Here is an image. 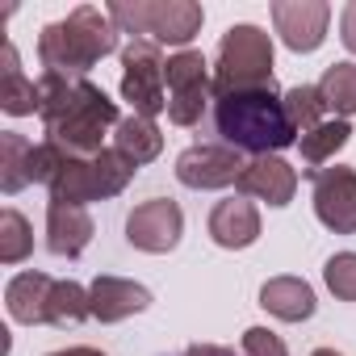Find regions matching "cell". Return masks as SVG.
<instances>
[{"label":"cell","mask_w":356,"mask_h":356,"mask_svg":"<svg viewBox=\"0 0 356 356\" xmlns=\"http://www.w3.org/2000/svg\"><path fill=\"white\" fill-rule=\"evenodd\" d=\"M38 118L47 126V143H55L76 159L101 155L105 130H118L122 122L105 88H97L84 76H59V72H42L38 80Z\"/></svg>","instance_id":"obj_1"},{"label":"cell","mask_w":356,"mask_h":356,"mask_svg":"<svg viewBox=\"0 0 356 356\" xmlns=\"http://www.w3.org/2000/svg\"><path fill=\"white\" fill-rule=\"evenodd\" d=\"M214 126L227 147L252 151L256 155H277L298 143V130L285 113V97L273 88H248V92H227L214 97Z\"/></svg>","instance_id":"obj_2"},{"label":"cell","mask_w":356,"mask_h":356,"mask_svg":"<svg viewBox=\"0 0 356 356\" xmlns=\"http://www.w3.org/2000/svg\"><path fill=\"white\" fill-rule=\"evenodd\" d=\"M118 26L109 13L92 9V5H80L72 9L63 22H51L42 26L38 34V59L47 72H59V76H84L92 72L105 55L118 51Z\"/></svg>","instance_id":"obj_3"},{"label":"cell","mask_w":356,"mask_h":356,"mask_svg":"<svg viewBox=\"0 0 356 356\" xmlns=\"http://www.w3.org/2000/svg\"><path fill=\"white\" fill-rule=\"evenodd\" d=\"M122 34H143L147 42H168L189 51V42L202 34V5L193 0H113L105 9Z\"/></svg>","instance_id":"obj_4"},{"label":"cell","mask_w":356,"mask_h":356,"mask_svg":"<svg viewBox=\"0 0 356 356\" xmlns=\"http://www.w3.org/2000/svg\"><path fill=\"white\" fill-rule=\"evenodd\" d=\"M134 172L138 168L122 151H101V155H88V159L67 155L47 189H51V202H59V206H88V202L118 197L134 181Z\"/></svg>","instance_id":"obj_5"},{"label":"cell","mask_w":356,"mask_h":356,"mask_svg":"<svg viewBox=\"0 0 356 356\" xmlns=\"http://www.w3.org/2000/svg\"><path fill=\"white\" fill-rule=\"evenodd\" d=\"M248 88H273V38L260 26L239 22L218 42L214 97L248 92Z\"/></svg>","instance_id":"obj_6"},{"label":"cell","mask_w":356,"mask_h":356,"mask_svg":"<svg viewBox=\"0 0 356 356\" xmlns=\"http://www.w3.org/2000/svg\"><path fill=\"white\" fill-rule=\"evenodd\" d=\"M163 84H168V122L172 126H197L206 105H210V63L202 51H176L163 63Z\"/></svg>","instance_id":"obj_7"},{"label":"cell","mask_w":356,"mask_h":356,"mask_svg":"<svg viewBox=\"0 0 356 356\" xmlns=\"http://www.w3.org/2000/svg\"><path fill=\"white\" fill-rule=\"evenodd\" d=\"M163 55L155 42L147 38H134L126 51H122V97L130 101V109L138 118H151L155 113H168V92H163Z\"/></svg>","instance_id":"obj_8"},{"label":"cell","mask_w":356,"mask_h":356,"mask_svg":"<svg viewBox=\"0 0 356 356\" xmlns=\"http://www.w3.org/2000/svg\"><path fill=\"white\" fill-rule=\"evenodd\" d=\"M243 176V159L235 147H218V143H193L176 155V181L185 189H227V185H239Z\"/></svg>","instance_id":"obj_9"},{"label":"cell","mask_w":356,"mask_h":356,"mask_svg":"<svg viewBox=\"0 0 356 356\" xmlns=\"http://www.w3.org/2000/svg\"><path fill=\"white\" fill-rule=\"evenodd\" d=\"M185 235V214L172 197H151V202H138L126 218V239L130 248L138 252H151V256H163L181 243Z\"/></svg>","instance_id":"obj_10"},{"label":"cell","mask_w":356,"mask_h":356,"mask_svg":"<svg viewBox=\"0 0 356 356\" xmlns=\"http://www.w3.org/2000/svg\"><path fill=\"white\" fill-rule=\"evenodd\" d=\"M314 181V214L335 235H356V168H318Z\"/></svg>","instance_id":"obj_11"},{"label":"cell","mask_w":356,"mask_h":356,"mask_svg":"<svg viewBox=\"0 0 356 356\" xmlns=\"http://www.w3.org/2000/svg\"><path fill=\"white\" fill-rule=\"evenodd\" d=\"M268 13H273V26L289 51L310 55L327 42V26H331L327 0H273Z\"/></svg>","instance_id":"obj_12"},{"label":"cell","mask_w":356,"mask_h":356,"mask_svg":"<svg viewBox=\"0 0 356 356\" xmlns=\"http://www.w3.org/2000/svg\"><path fill=\"white\" fill-rule=\"evenodd\" d=\"M243 197H256V202H268V206H289L293 193H298V168H289L281 155H256L243 163V176L235 185Z\"/></svg>","instance_id":"obj_13"},{"label":"cell","mask_w":356,"mask_h":356,"mask_svg":"<svg viewBox=\"0 0 356 356\" xmlns=\"http://www.w3.org/2000/svg\"><path fill=\"white\" fill-rule=\"evenodd\" d=\"M88 298H92V318L97 323H122V318L143 314L151 306V289L147 285L126 281V277H109V273H101L88 285Z\"/></svg>","instance_id":"obj_14"},{"label":"cell","mask_w":356,"mask_h":356,"mask_svg":"<svg viewBox=\"0 0 356 356\" xmlns=\"http://www.w3.org/2000/svg\"><path fill=\"white\" fill-rule=\"evenodd\" d=\"M210 239L227 252H243L260 239V210L248 197H227L210 210Z\"/></svg>","instance_id":"obj_15"},{"label":"cell","mask_w":356,"mask_h":356,"mask_svg":"<svg viewBox=\"0 0 356 356\" xmlns=\"http://www.w3.org/2000/svg\"><path fill=\"white\" fill-rule=\"evenodd\" d=\"M92 235H97V222L84 206H59V202L47 206V248L55 256L76 260L92 243Z\"/></svg>","instance_id":"obj_16"},{"label":"cell","mask_w":356,"mask_h":356,"mask_svg":"<svg viewBox=\"0 0 356 356\" xmlns=\"http://www.w3.org/2000/svg\"><path fill=\"white\" fill-rule=\"evenodd\" d=\"M51 289L55 281L47 273H17L9 285H5V306H9V318L13 323H26V327H38L47 323V310H51Z\"/></svg>","instance_id":"obj_17"},{"label":"cell","mask_w":356,"mask_h":356,"mask_svg":"<svg viewBox=\"0 0 356 356\" xmlns=\"http://www.w3.org/2000/svg\"><path fill=\"white\" fill-rule=\"evenodd\" d=\"M260 306L281 323H306L314 314V289L302 277H273L260 285Z\"/></svg>","instance_id":"obj_18"},{"label":"cell","mask_w":356,"mask_h":356,"mask_svg":"<svg viewBox=\"0 0 356 356\" xmlns=\"http://www.w3.org/2000/svg\"><path fill=\"white\" fill-rule=\"evenodd\" d=\"M0 109L13 113V118L38 113V80H26L13 42H5V67H0Z\"/></svg>","instance_id":"obj_19"},{"label":"cell","mask_w":356,"mask_h":356,"mask_svg":"<svg viewBox=\"0 0 356 356\" xmlns=\"http://www.w3.org/2000/svg\"><path fill=\"white\" fill-rule=\"evenodd\" d=\"M34 147L38 143H30L17 130L0 134V189H5L9 197L22 193L26 185H34Z\"/></svg>","instance_id":"obj_20"},{"label":"cell","mask_w":356,"mask_h":356,"mask_svg":"<svg viewBox=\"0 0 356 356\" xmlns=\"http://www.w3.org/2000/svg\"><path fill=\"white\" fill-rule=\"evenodd\" d=\"M113 151H122L134 168H143V163H151V159L163 151V134H159V126H155L151 118L130 113V118H122L118 130H113Z\"/></svg>","instance_id":"obj_21"},{"label":"cell","mask_w":356,"mask_h":356,"mask_svg":"<svg viewBox=\"0 0 356 356\" xmlns=\"http://www.w3.org/2000/svg\"><path fill=\"white\" fill-rule=\"evenodd\" d=\"M348 138H352V126H348L343 118H335V122H323V126H314L310 134H302V138H298V151H302V159L310 163V172H318V163H327L335 151H343Z\"/></svg>","instance_id":"obj_22"},{"label":"cell","mask_w":356,"mask_h":356,"mask_svg":"<svg viewBox=\"0 0 356 356\" xmlns=\"http://www.w3.org/2000/svg\"><path fill=\"white\" fill-rule=\"evenodd\" d=\"M84 318H92V298H88V289L76 285V281H55L47 323H51V327H76V323H84Z\"/></svg>","instance_id":"obj_23"},{"label":"cell","mask_w":356,"mask_h":356,"mask_svg":"<svg viewBox=\"0 0 356 356\" xmlns=\"http://www.w3.org/2000/svg\"><path fill=\"white\" fill-rule=\"evenodd\" d=\"M318 92H323L327 109L348 122L356 113V63H331L318 80Z\"/></svg>","instance_id":"obj_24"},{"label":"cell","mask_w":356,"mask_h":356,"mask_svg":"<svg viewBox=\"0 0 356 356\" xmlns=\"http://www.w3.org/2000/svg\"><path fill=\"white\" fill-rule=\"evenodd\" d=\"M281 97H285V113H289V122H293L298 138H302V134H310L314 126H323L327 101H323L318 84H293V88H289V92H281Z\"/></svg>","instance_id":"obj_25"},{"label":"cell","mask_w":356,"mask_h":356,"mask_svg":"<svg viewBox=\"0 0 356 356\" xmlns=\"http://www.w3.org/2000/svg\"><path fill=\"white\" fill-rule=\"evenodd\" d=\"M34 252V231L26 222V214H17L13 206L0 214V264H22Z\"/></svg>","instance_id":"obj_26"},{"label":"cell","mask_w":356,"mask_h":356,"mask_svg":"<svg viewBox=\"0 0 356 356\" xmlns=\"http://www.w3.org/2000/svg\"><path fill=\"white\" fill-rule=\"evenodd\" d=\"M323 281L339 302H356V252H335L323 264Z\"/></svg>","instance_id":"obj_27"},{"label":"cell","mask_w":356,"mask_h":356,"mask_svg":"<svg viewBox=\"0 0 356 356\" xmlns=\"http://www.w3.org/2000/svg\"><path fill=\"white\" fill-rule=\"evenodd\" d=\"M243 356H289L285 339L268 327H248L243 331Z\"/></svg>","instance_id":"obj_28"},{"label":"cell","mask_w":356,"mask_h":356,"mask_svg":"<svg viewBox=\"0 0 356 356\" xmlns=\"http://www.w3.org/2000/svg\"><path fill=\"white\" fill-rule=\"evenodd\" d=\"M339 42L356 55V0L343 5V13H339Z\"/></svg>","instance_id":"obj_29"},{"label":"cell","mask_w":356,"mask_h":356,"mask_svg":"<svg viewBox=\"0 0 356 356\" xmlns=\"http://www.w3.org/2000/svg\"><path fill=\"white\" fill-rule=\"evenodd\" d=\"M181 356H235V348H222V343H193V348H185Z\"/></svg>","instance_id":"obj_30"},{"label":"cell","mask_w":356,"mask_h":356,"mask_svg":"<svg viewBox=\"0 0 356 356\" xmlns=\"http://www.w3.org/2000/svg\"><path fill=\"white\" fill-rule=\"evenodd\" d=\"M51 356H105L97 348H63V352H51Z\"/></svg>","instance_id":"obj_31"},{"label":"cell","mask_w":356,"mask_h":356,"mask_svg":"<svg viewBox=\"0 0 356 356\" xmlns=\"http://www.w3.org/2000/svg\"><path fill=\"white\" fill-rule=\"evenodd\" d=\"M310 356H339V352H335V348H314Z\"/></svg>","instance_id":"obj_32"}]
</instances>
